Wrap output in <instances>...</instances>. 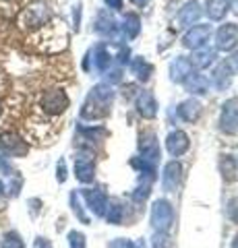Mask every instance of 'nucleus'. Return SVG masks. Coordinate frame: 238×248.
<instances>
[{
	"label": "nucleus",
	"instance_id": "obj_1",
	"mask_svg": "<svg viewBox=\"0 0 238 248\" xmlns=\"http://www.w3.org/2000/svg\"><path fill=\"white\" fill-rule=\"evenodd\" d=\"M66 106H68V97H66V93L60 89H50L42 95V110L46 114L56 116L60 112H64Z\"/></svg>",
	"mask_w": 238,
	"mask_h": 248
},
{
	"label": "nucleus",
	"instance_id": "obj_2",
	"mask_svg": "<svg viewBox=\"0 0 238 248\" xmlns=\"http://www.w3.org/2000/svg\"><path fill=\"white\" fill-rule=\"evenodd\" d=\"M0 151L9 153V155H25L27 145L23 143V139L17 133H4V135H0Z\"/></svg>",
	"mask_w": 238,
	"mask_h": 248
},
{
	"label": "nucleus",
	"instance_id": "obj_3",
	"mask_svg": "<svg viewBox=\"0 0 238 248\" xmlns=\"http://www.w3.org/2000/svg\"><path fill=\"white\" fill-rule=\"evenodd\" d=\"M48 9H46V4H42V2H35V4H32L29 9L23 13V23H27L29 27H40V25H44L46 21H48Z\"/></svg>",
	"mask_w": 238,
	"mask_h": 248
},
{
	"label": "nucleus",
	"instance_id": "obj_4",
	"mask_svg": "<svg viewBox=\"0 0 238 248\" xmlns=\"http://www.w3.org/2000/svg\"><path fill=\"white\" fill-rule=\"evenodd\" d=\"M0 248H25V244H23V240L17 232H9V234H4Z\"/></svg>",
	"mask_w": 238,
	"mask_h": 248
},
{
	"label": "nucleus",
	"instance_id": "obj_5",
	"mask_svg": "<svg viewBox=\"0 0 238 248\" xmlns=\"http://www.w3.org/2000/svg\"><path fill=\"white\" fill-rule=\"evenodd\" d=\"M71 248H85V242H83V236L81 234H77V232H73L71 236Z\"/></svg>",
	"mask_w": 238,
	"mask_h": 248
},
{
	"label": "nucleus",
	"instance_id": "obj_6",
	"mask_svg": "<svg viewBox=\"0 0 238 248\" xmlns=\"http://www.w3.org/2000/svg\"><path fill=\"white\" fill-rule=\"evenodd\" d=\"M35 248H50V244L46 242L44 238H37V240H35Z\"/></svg>",
	"mask_w": 238,
	"mask_h": 248
},
{
	"label": "nucleus",
	"instance_id": "obj_7",
	"mask_svg": "<svg viewBox=\"0 0 238 248\" xmlns=\"http://www.w3.org/2000/svg\"><path fill=\"white\" fill-rule=\"evenodd\" d=\"M4 197V186H2V182H0V199Z\"/></svg>",
	"mask_w": 238,
	"mask_h": 248
},
{
	"label": "nucleus",
	"instance_id": "obj_8",
	"mask_svg": "<svg viewBox=\"0 0 238 248\" xmlns=\"http://www.w3.org/2000/svg\"><path fill=\"white\" fill-rule=\"evenodd\" d=\"M0 116H2V102H0Z\"/></svg>",
	"mask_w": 238,
	"mask_h": 248
}]
</instances>
